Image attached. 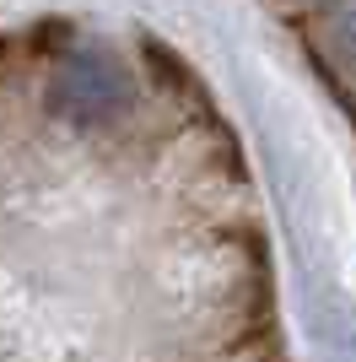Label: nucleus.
Here are the masks:
<instances>
[{
  "mask_svg": "<svg viewBox=\"0 0 356 362\" xmlns=\"http://www.w3.org/2000/svg\"><path fill=\"white\" fill-rule=\"evenodd\" d=\"M292 6H319V0H292Z\"/></svg>",
  "mask_w": 356,
  "mask_h": 362,
  "instance_id": "2",
  "label": "nucleus"
},
{
  "mask_svg": "<svg viewBox=\"0 0 356 362\" xmlns=\"http://www.w3.org/2000/svg\"><path fill=\"white\" fill-rule=\"evenodd\" d=\"M135 103L130 71L103 44H76L49 76V108L71 124H114Z\"/></svg>",
  "mask_w": 356,
  "mask_h": 362,
  "instance_id": "1",
  "label": "nucleus"
}]
</instances>
